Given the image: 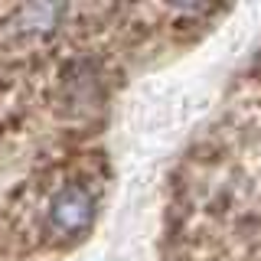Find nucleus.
<instances>
[{"label": "nucleus", "instance_id": "nucleus-1", "mask_svg": "<svg viewBox=\"0 0 261 261\" xmlns=\"http://www.w3.org/2000/svg\"><path fill=\"white\" fill-rule=\"evenodd\" d=\"M95 219V199L85 186H65L49 202V225L59 235H79Z\"/></svg>", "mask_w": 261, "mask_h": 261}]
</instances>
